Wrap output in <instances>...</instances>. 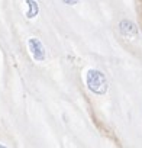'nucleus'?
Returning <instances> with one entry per match:
<instances>
[{
  "mask_svg": "<svg viewBox=\"0 0 142 148\" xmlns=\"http://www.w3.org/2000/svg\"><path fill=\"white\" fill-rule=\"evenodd\" d=\"M86 84L89 90H91L96 95H104L107 92V80L104 74L99 70H89L86 74Z\"/></svg>",
  "mask_w": 142,
  "mask_h": 148,
  "instance_id": "f257e3e1",
  "label": "nucleus"
},
{
  "mask_svg": "<svg viewBox=\"0 0 142 148\" xmlns=\"http://www.w3.org/2000/svg\"><path fill=\"white\" fill-rule=\"evenodd\" d=\"M28 47H29L31 55L35 61H44L45 60V48L38 38H29Z\"/></svg>",
  "mask_w": 142,
  "mask_h": 148,
  "instance_id": "f03ea898",
  "label": "nucleus"
},
{
  "mask_svg": "<svg viewBox=\"0 0 142 148\" xmlns=\"http://www.w3.org/2000/svg\"><path fill=\"white\" fill-rule=\"evenodd\" d=\"M119 28H120L122 35L129 36V38H130V36H135V35L138 34V29H136L135 23H132L130 21H122L120 25H119Z\"/></svg>",
  "mask_w": 142,
  "mask_h": 148,
  "instance_id": "7ed1b4c3",
  "label": "nucleus"
},
{
  "mask_svg": "<svg viewBox=\"0 0 142 148\" xmlns=\"http://www.w3.org/2000/svg\"><path fill=\"white\" fill-rule=\"evenodd\" d=\"M25 5H26V16L28 19H33L38 16L39 13V5L36 0H25Z\"/></svg>",
  "mask_w": 142,
  "mask_h": 148,
  "instance_id": "20e7f679",
  "label": "nucleus"
},
{
  "mask_svg": "<svg viewBox=\"0 0 142 148\" xmlns=\"http://www.w3.org/2000/svg\"><path fill=\"white\" fill-rule=\"evenodd\" d=\"M62 2L65 3V5H68V6H74V5H77L80 0H62Z\"/></svg>",
  "mask_w": 142,
  "mask_h": 148,
  "instance_id": "39448f33",
  "label": "nucleus"
}]
</instances>
